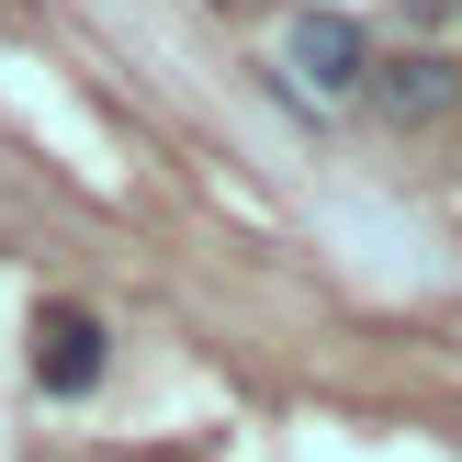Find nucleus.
<instances>
[{
    "label": "nucleus",
    "mask_w": 462,
    "mask_h": 462,
    "mask_svg": "<svg viewBox=\"0 0 462 462\" xmlns=\"http://www.w3.org/2000/svg\"><path fill=\"white\" fill-rule=\"evenodd\" d=\"M282 68L316 90V102H338V90H361V68H373V34H361L338 0H305L293 34H282Z\"/></svg>",
    "instance_id": "obj_1"
},
{
    "label": "nucleus",
    "mask_w": 462,
    "mask_h": 462,
    "mask_svg": "<svg viewBox=\"0 0 462 462\" xmlns=\"http://www.w3.org/2000/svg\"><path fill=\"white\" fill-rule=\"evenodd\" d=\"M113 373V338L90 305H34V383L45 395H90V383Z\"/></svg>",
    "instance_id": "obj_2"
},
{
    "label": "nucleus",
    "mask_w": 462,
    "mask_h": 462,
    "mask_svg": "<svg viewBox=\"0 0 462 462\" xmlns=\"http://www.w3.org/2000/svg\"><path fill=\"white\" fill-rule=\"evenodd\" d=\"M361 90H373L383 125H440V113L462 102V68L418 45V57H373V68H361Z\"/></svg>",
    "instance_id": "obj_3"
},
{
    "label": "nucleus",
    "mask_w": 462,
    "mask_h": 462,
    "mask_svg": "<svg viewBox=\"0 0 462 462\" xmlns=\"http://www.w3.org/2000/svg\"><path fill=\"white\" fill-rule=\"evenodd\" d=\"M406 12H418V23H451V12H462V0H406Z\"/></svg>",
    "instance_id": "obj_4"
}]
</instances>
